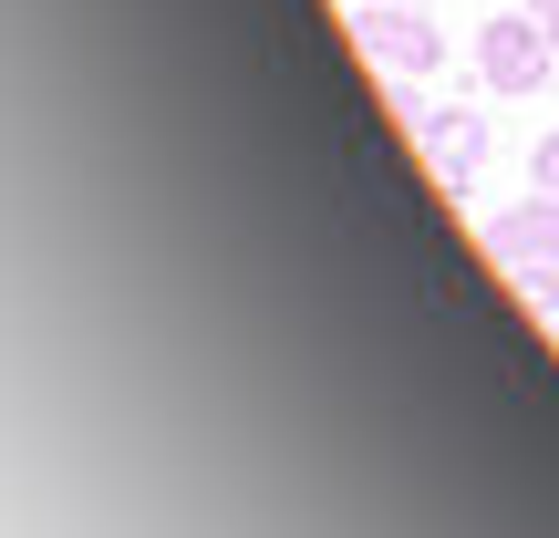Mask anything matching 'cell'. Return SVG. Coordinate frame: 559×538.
<instances>
[{
	"instance_id": "1",
	"label": "cell",
	"mask_w": 559,
	"mask_h": 538,
	"mask_svg": "<svg viewBox=\"0 0 559 538\" xmlns=\"http://www.w3.org/2000/svg\"><path fill=\"white\" fill-rule=\"evenodd\" d=\"M549 62H559V32H549L539 11H498V21H477V83H487V94H539Z\"/></svg>"
},
{
	"instance_id": "2",
	"label": "cell",
	"mask_w": 559,
	"mask_h": 538,
	"mask_svg": "<svg viewBox=\"0 0 559 538\" xmlns=\"http://www.w3.org/2000/svg\"><path fill=\"white\" fill-rule=\"evenodd\" d=\"M487 260H498L508 279H549L559 270V198H549V187H528L519 207L487 218Z\"/></svg>"
},
{
	"instance_id": "3",
	"label": "cell",
	"mask_w": 559,
	"mask_h": 538,
	"mask_svg": "<svg viewBox=\"0 0 559 538\" xmlns=\"http://www.w3.org/2000/svg\"><path fill=\"white\" fill-rule=\"evenodd\" d=\"M362 41H373L383 73H436L445 62V32L415 11V0H404V11H362Z\"/></svg>"
},
{
	"instance_id": "4",
	"label": "cell",
	"mask_w": 559,
	"mask_h": 538,
	"mask_svg": "<svg viewBox=\"0 0 559 538\" xmlns=\"http://www.w3.org/2000/svg\"><path fill=\"white\" fill-rule=\"evenodd\" d=\"M415 145H425V156H436V177H477V166H487V115H445V104H436V115H425L415 124Z\"/></svg>"
},
{
	"instance_id": "5",
	"label": "cell",
	"mask_w": 559,
	"mask_h": 538,
	"mask_svg": "<svg viewBox=\"0 0 559 538\" xmlns=\"http://www.w3.org/2000/svg\"><path fill=\"white\" fill-rule=\"evenodd\" d=\"M528 187H549V198H559V135H539V156H528Z\"/></svg>"
},
{
	"instance_id": "6",
	"label": "cell",
	"mask_w": 559,
	"mask_h": 538,
	"mask_svg": "<svg viewBox=\"0 0 559 538\" xmlns=\"http://www.w3.org/2000/svg\"><path fill=\"white\" fill-rule=\"evenodd\" d=\"M519 11H539V21H549V32H559V0H519Z\"/></svg>"
},
{
	"instance_id": "7",
	"label": "cell",
	"mask_w": 559,
	"mask_h": 538,
	"mask_svg": "<svg viewBox=\"0 0 559 538\" xmlns=\"http://www.w3.org/2000/svg\"><path fill=\"white\" fill-rule=\"evenodd\" d=\"M362 11H404V0H362Z\"/></svg>"
}]
</instances>
